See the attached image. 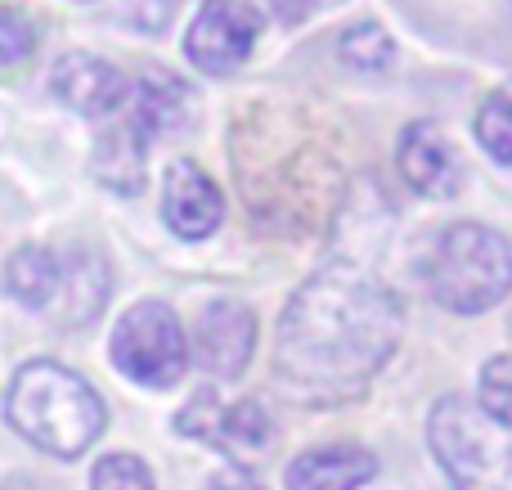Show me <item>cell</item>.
<instances>
[{
  "label": "cell",
  "mask_w": 512,
  "mask_h": 490,
  "mask_svg": "<svg viewBox=\"0 0 512 490\" xmlns=\"http://www.w3.org/2000/svg\"><path fill=\"white\" fill-rule=\"evenodd\" d=\"M405 306L373 270L337 261L292 293L274 333V383L288 401L337 410L369 392L396 356Z\"/></svg>",
  "instance_id": "6da1fadb"
},
{
  "label": "cell",
  "mask_w": 512,
  "mask_h": 490,
  "mask_svg": "<svg viewBox=\"0 0 512 490\" xmlns=\"http://www.w3.org/2000/svg\"><path fill=\"white\" fill-rule=\"evenodd\" d=\"M5 414L18 437H27L54 459L86 455L108 423L95 387L54 360H32L18 369L5 392Z\"/></svg>",
  "instance_id": "7a4b0ae2"
},
{
  "label": "cell",
  "mask_w": 512,
  "mask_h": 490,
  "mask_svg": "<svg viewBox=\"0 0 512 490\" xmlns=\"http://www.w3.org/2000/svg\"><path fill=\"white\" fill-rule=\"evenodd\" d=\"M427 288L454 315H481L512 293V243L490 225L454 221L436 234Z\"/></svg>",
  "instance_id": "3957f363"
},
{
  "label": "cell",
  "mask_w": 512,
  "mask_h": 490,
  "mask_svg": "<svg viewBox=\"0 0 512 490\" xmlns=\"http://www.w3.org/2000/svg\"><path fill=\"white\" fill-rule=\"evenodd\" d=\"M427 446L454 490H512V428L468 396H441L432 405Z\"/></svg>",
  "instance_id": "277c9868"
},
{
  "label": "cell",
  "mask_w": 512,
  "mask_h": 490,
  "mask_svg": "<svg viewBox=\"0 0 512 490\" xmlns=\"http://www.w3.org/2000/svg\"><path fill=\"white\" fill-rule=\"evenodd\" d=\"M113 369L140 387H171L180 383L189 365V333L180 329L176 311L162 302H140L117 320L108 342Z\"/></svg>",
  "instance_id": "5b68a950"
},
{
  "label": "cell",
  "mask_w": 512,
  "mask_h": 490,
  "mask_svg": "<svg viewBox=\"0 0 512 490\" xmlns=\"http://www.w3.org/2000/svg\"><path fill=\"white\" fill-rule=\"evenodd\" d=\"M261 27V9H252L248 0H207L185 32V54L198 72L225 77V72L248 63Z\"/></svg>",
  "instance_id": "8992f818"
},
{
  "label": "cell",
  "mask_w": 512,
  "mask_h": 490,
  "mask_svg": "<svg viewBox=\"0 0 512 490\" xmlns=\"http://www.w3.org/2000/svg\"><path fill=\"white\" fill-rule=\"evenodd\" d=\"M176 432L207 441V446H221L230 455H265L274 441V419L261 401L221 405L216 392H198L176 419Z\"/></svg>",
  "instance_id": "52a82bcc"
},
{
  "label": "cell",
  "mask_w": 512,
  "mask_h": 490,
  "mask_svg": "<svg viewBox=\"0 0 512 490\" xmlns=\"http://www.w3.org/2000/svg\"><path fill=\"white\" fill-rule=\"evenodd\" d=\"M256 351V315L234 297H216L212 306L198 311L194 324V347H189V360L203 369L216 383H230L248 369Z\"/></svg>",
  "instance_id": "ba28073f"
},
{
  "label": "cell",
  "mask_w": 512,
  "mask_h": 490,
  "mask_svg": "<svg viewBox=\"0 0 512 490\" xmlns=\"http://www.w3.org/2000/svg\"><path fill=\"white\" fill-rule=\"evenodd\" d=\"M50 90L59 95V104H68L81 117H113L131 99V81L113 68V63L95 59L86 50H72L54 63Z\"/></svg>",
  "instance_id": "9c48e42d"
},
{
  "label": "cell",
  "mask_w": 512,
  "mask_h": 490,
  "mask_svg": "<svg viewBox=\"0 0 512 490\" xmlns=\"http://www.w3.org/2000/svg\"><path fill=\"white\" fill-rule=\"evenodd\" d=\"M162 216L180 239H207L216 234V225L225 221V198L216 189V180L207 176L198 162L180 158L167 171V189H162Z\"/></svg>",
  "instance_id": "30bf717a"
},
{
  "label": "cell",
  "mask_w": 512,
  "mask_h": 490,
  "mask_svg": "<svg viewBox=\"0 0 512 490\" xmlns=\"http://www.w3.org/2000/svg\"><path fill=\"white\" fill-rule=\"evenodd\" d=\"M400 176L427 198H450L463 185V162L436 122H414L400 131Z\"/></svg>",
  "instance_id": "8fae6325"
},
{
  "label": "cell",
  "mask_w": 512,
  "mask_h": 490,
  "mask_svg": "<svg viewBox=\"0 0 512 490\" xmlns=\"http://www.w3.org/2000/svg\"><path fill=\"white\" fill-rule=\"evenodd\" d=\"M126 117H131L149 140L189 131V117H194V90H189L180 77H171L167 68H153L149 63V68H140V77L131 81Z\"/></svg>",
  "instance_id": "7c38bea8"
},
{
  "label": "cell",
  "mask_w": 512,
  "mask_h": 490,
  "mask_svg": "<svg viewBox=\"0 0 512 490\" xmlns=\"http://www.w3.org/2000/svg\"><path fill=\"white\" fill-rule=\"evenodd\" d=\"M378 477V455L364 446H319V450H306L288 464L283 482L288 490H360Z\"/></svg>",
  "instance_id": "4fadbf2b"
},
{
  "label": "cell",
  "mask_w": 512,
  "mask_h": 490,
  "mask_svg": "<svg viewBox=\"0 0 512 490\" xmlns=\"http://www.w3.org/2000/svg\"><path fill=\"white\" fill-rule=\"evenodd\" d=\"M149 144H153L149 135L122 113L95 149V176L108 189H117V194H135L144 185V153H149Z\"/></svg>",
  "instance_id": "5bb4252c"
},
{
  "label": "cell",
  "mask_w": 512,
  "mask_h": 490,
  "mask_svg": "<svg viewBox=\"0 0 512 490\" xmlns=\"http://www.w3.org/2000/svg\"><path fill=\"white\" fill-rule=\"evenodd\" d=\"M63 324H90L108 302V270L104 261H95L90 252H72L63 257V288H59Z\"/></svg>",
  "instance_id": "9a60e30c"
},
{
  "label": "cell",
  "mask_w": 512,
  "mask_h": 490,
  "mask_svg": "<svg viewBox=\"0 0 512 490\" xmlns=\"http://www.w3.org/2000/svg\"><path fill=\"white\" fill-rule=\"evenodd\" d=\"M9 293L18 297L23 306L32 311H45V306L59 302V288H63V257H54L50 248L32 243V248H18L9 257Z\"/></svg>",
  "instance_id": "2e32d148"
},
{
  "label": "cell",
  "mask_w": 512,
  "mask_h": 490,
  "mask_svg": "<svg viewBox=\"0 0 512 490\" xmlns=\"http://www.w3.org/2000/svg\"><path fill=\"white\" fill-rule=\"evenodd\" d=\"M337 54H342V63L355 72H382L396 59V41H391V32L382 23H355L342 32Z\"/></svg>",
  "instance_id": "e0dca14e"
},
{
  "label": "cell",
  "mask_w": 512,
  "mask_h": 490,
  "mask_svg": "<svg viewBox=\"0 0 512 490\" xmlns=\"http://www.w3.org/2000/svg\"><path fill=\"white\" fill-rule=\"evenodd\" d=\"M477 140L499 167H512V95L508 86L490 90L477 108Z\"/></svg>",
  "instance_id": "ac0fdd59"
},
{
  "label": "cell",
  "mask_w": 512,
  "mask_h": 490,
  "mask_svg": "<svg viewBox=\"0 0 512 490\" xmlns=\"http://www.w3.org/2000/svg\"><path fill=\"white\" fill-rule=\"evenodd\" d=\"M477 405L495 423L512 428V356L486 360V369H481V383H477Z\"/></svg>",
  "instance_id": "d6986e66"
},
{
  "label": "cell",
  "mask_w": 512,
  "mask_h": 490,
  "mask_svg": "<svg viewBox=\"0 0 512 490\" xmlns=\"http://www.w3.org/2000/svg\"><path fill=\"white\" fill-rule=\"evenodd\" d=\"M90 490H153V473L135 455H108V459H99Z\"/></svg>",
  "instance_id": "ffe728a7"
},
{
  "label": "cell",
  "mask_w": 512,
  "mask_h": 490,
  "mask_svg": "<svg viewBox=\"0 0 512 490\" xmlns=\"http://www.w3.org/2000/svg\"><path fill=\"white\" fill-rule=\"evenodd\" d=\"M36 50V27L23 9L0 5V68H14V63L32 59Z\"/></svg>",
  "instance_id": "44dd1931"
},
{
  "label": "cell",
  "mask_w": 512,
  "mask_h": 490,
  "mask_svg": "<svg viewBox=\"0 0 512 490\" xmlns=\"http://www.w3.org/2000/svg\"><path fill=\"white\" fill-rule=\"evenodd\" d=\"M176 5H180V0H122L126 23L144 27V32H158V27L171 18V9H176Z\"/></svg>",
  "instance_id": "7402d4cb"
},
{
  "label": "cell",
  "mask_w": 512,
  "mask_h": 490,
  "mask_svg": "<svg viewBox=\"0 0 512 490\" xmlns=\"http://www.w3.org/2000/svg\"><path fill=\"white\" fill-rule=\"evenodd\" d=\"M333 5H342V0H270L274 18H279L283 27H297V23H306V18L324 14V9H333Z\"/></svg>",
  "instance_id": "603a6c76"
},
{
  "label": "cell",
  "mask_w": 512,
  "mask_h": 490,
  "mask_svg": "<svg viewBox=\"0 0 512 490\" xmlns=\"http://www.w3.org/2000/svg\"><path fill=\"white\" fill-rule=\"evenodd\" d=\"M207 490H261V482L252 473H243V468H221Z\"/></svg>",
  "instance_id": "cb8c5ba5"
},
{
  "label": "cell",
  "mask_w": 512,
  "mask_h": 490,
  "mask_svg": "<svg viewBox=\"0 0 512 490\" xmlns=\"http://www.w3.org/2000/svg\"><path fill=\"white\" fill-rule=\"evenodd\" d=\"M508 329H512V320H508Z\"/></svg>",
  "instance_id": "d4e9b609"
}]
</instances>
